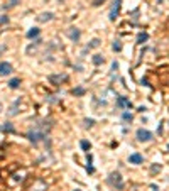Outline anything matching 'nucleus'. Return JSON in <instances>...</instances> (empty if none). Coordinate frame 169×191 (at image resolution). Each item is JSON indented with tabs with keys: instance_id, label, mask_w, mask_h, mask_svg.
<instances>
[{
	"instance_id": "nucleus-1",
	"label": "nucleus",
	"mask_w": 169,
	"mask_h": 191,
	"mask_svg": "<svg viewBox=\"0 0 169 191\" xmlns=\"http://www.w3.org/2000/svg\"><path fill=\"white\" fill-rule=\"evenodd\" d=\"M49 127H51V125H36L34 129H31L27 132V139L31 140V142H34V144L41 142V140L48 135Z\"/></svg>"
},
{
	"instance_id": "nucleus-2",
	"label": "nucleus",
	"mask_w": 169,
	"mask_h": 191,
	"mask_svg": "<svg viewBox=\"0 0 169 191\" xmlns=\"http://www.w3.org/2000/svg\"><path fill=\"white\" fill-rule=\"evenodd\" d=\"M135 135H137V140H140V142H149V140H152V137H154V134L147 129H139Z\"/></svg>"
},
{
	"instance_id": "nucleus-3",
	"label": "nucleus",
	"mask_w": 169,
	"mask_h": 191,
	"mask_svg": "<svg viewBox=\"0 0 169 191\" xmlns=\"http://www.w3.org/2000/svg\"><path fill=\"white\" fill-rule=\"evenodd\" d=\"M120 5H122V0H113V5H112V9H110V14H108V19H110L112 22H113L117 17H118Z\"/></svg>"
},
{
	"instance_id": "nucleus-4",
	"label": "nucleus",
	"mask_w": 169,
	"mask_h": 191,
	"mask_svg": "<svg viewBox=\"0 0 169 191\" xmlns=\"http://www.w3.org/2000/svg\"><path fill=\"white\" fill-rule=\"evenodd\" d=\"M108 183H110L112 186H115L117 190H120L122 186H123V181H122L120 173H112V174H110V179H108Z\"/></svg>"
},
{
	"instance_id": "nucleus-5",
	"label": "nucleus",
	"mask_w": 169,
	"mask_h": 191,
	"mask_svg": "<svg viewBox=\"0 0 169 191\" xmlns=\"http://www.w3.org/2000/svg\"><path fill=\"white\" fill-rule=\"evenodd\" d=\"M66 34H68V37L71 39L73 42H78L79 37H81V32H79L78 27H69L68 31H66Z\"/></svg>"
},
{
	"instance_id": "nucleus-6",
	"label": "nucleus",
	"mask_w": 169,
	"mask_h": 191,
	"mask_svg": "<svg viewBox=\"0 0 169 191\" xmlns=\"http://www.w3.org/2000/svg\"><path fill=\"white\" fill-rule=\"evenodd\" d=\"M12 73V64L7 61H2L0 63V76H7Z\"/></svg>"
},
{
	"instance_id": "nucleus-7",
	"label": "nucleus",
	"mask_w": 169,
	"mask_h": 191,
	"mask_svg": "<svg viewBox=\"0 0 169 191\" xmlns=\"http://www.w3.org/2000/svg\"><path fill=\"white\" fill-rule=\"evenodd\" d=\"M117 107H118V108H132V103H130V100L125 98V97H118V98H117Z\"/></svg>"
},
{
	"instance_id": "nucleus-8",
	"label": "nucleus",
	"mask_w": 169,
	"mask_h": 191,
	"mask_svg": "<svg viewBox=\"0 0 169 191\" xmlns=\"http://www.w3.org/2000/svg\"><path fill=\"white\" fill-rule=\"evenodd\" d=\"M129 162H130V164H142V162H144L142 154H139V152L130 154V156H129Z\"/></svg>"
},
{
	"instance_id": "nucleus-9",
	"label": "nucleus",
	"mask_w": 169,
	"mask_h": 191,
	"mask_svg": "<svg viewBox=\"0 0 169 191\" xmlns=\"http://www.w3.org/2000/svg\"><path fill=\"white\" fill-rule=\"evenodd\" d=\"M49 21H53V14L51 12H44V14H41L37 17V22H49Z\"/></svg>"
},
{
	"instance_id": "nucleus-10",
	"label": "nucleus",
	"mask_w": 169,
	"mask_h": 191,
	"mask_svg": "<svg viewBox=\"0 0 169 191\" xmlns=\"http://www.w3.org/2000/svg\"><path fill=\"white\" fill-rule=\"evenodd\" d=\"M63 80H66V76H64V74H53V76H49V81L54 83V85H59Z\"/></svg>"
},
{
	"instance_id": "nucleus-11",
	"label": "nucleus",
	"mask_w": 169,
	"mask_h": 191,
	"mask_svg": "<svg viewBox=\"0 0 169 191\" xmlns=\"http://www.w3.org/2000/svg\"><path fill=\"white\" fill-rule=\"evenodd\" d=\"M91 61H93V64H95V66H100V64H103V63H105V58L101 56V54H95V56L91 58Z\"/></svg>"
},
{
	"instance_id": "nucleus-12",
	"label": "nucleus",
	"mask_w": 169,
	"mask_h": 191,
	"mask_svg": "<svg viewBox=\"0 0 169 191\" xmlns=\"http://www.w3.org/2000/svg\"><path fill=\"white\" fill-rule=\"evenodd\" d=\"M100 39H96V37H95V39H91V41H90V44H88V46H86V49H84V51H90V49H95V47H98V46H100Z\"/></svg>"
},
{
	"instance_id": "nucleus-13",
	"label": "nucleus",
	"mask_w": 169,
	"mask_h": 191,
	"mask_svg": "<svg viewBox=\"0 0 169 191\" xmlns=\"http://www.w3.org/2000/svg\"><path fill=\"white\" fill-rule=\"evenodd\" d=\"M39 29H37V27H32V29H29V31H27V37H29V39H34V37H37L39 36Z\"/></svg>"
},
{
	"instance_id": "nucleus-14",
	"label": "nucleus",
	"mask_w": 169,
	"mask_h": 191,
	"mask_svg": "<svg viewBox=\"0 0 169 191\" xmlns=\"http://www.w3.org/2000/svg\"><path fill=\"white\" fill-rule=\"evenodd\" d=\"M41 39H36V41H34V44H31V46L27 47V54H32V51H36L37 49V46H39V44H41Z\"/></svg>"
},
{
	"instance_id": "nucleus-15",
	"label": "nucleus",
	"mask_w": 169,
	"mask_h": 191,
	"mask_svg": "<svg viewBox=\"0 0 169 191\" xmlns=\"http://www.w3.org/2000/svg\"><path fill=\"white\" fill-rule=\"evenodd\" d=\"M9 86L12 88V90H15V88L21 86V80H17V78H12L10 81H9Z\"/></svg>"
},
{
	"instance_id": "nucleus-16",
	"label": "nucleus",
	"mask_w": 169,
	"mask_h": 191,
	"mask_svg": "<svg viewBox=\"0 0 169 191\" xmlns=\"http://www.w3.org/2000/svg\"><path fill=\"white\" fill-rule=\"evenodd\" d=\"M79 145H81V149L86 150V152L91 149V142H90V140H81V142H79Z\"/></svg>"
},
{
	"instance_id": "nucleus-17",
	"label": "nucleus",
	"mask_w": 169,
	"mask_h": 191,
	"mask_svg": "<svg viewBox=\"0 0 169 191\" xmlns=\"http://www.w3.org/2000/svg\"><path fill=\"white\" fill-rule=\"evenodd\" d=\"M122 120L130 124V122L134 120V115H132V114H129V112H123V114H122Z\"/></svg>"
},
{
	"instance_id": "nucleus-18",
	"label": "nucleus",
	"mask_w": 169,
	"mask_h": 191,
	"mask_svg": "<svg viewBox=\"0 0 169 191\" xmlns=\"http://www.w3.org/2000/svg\"><path fill=\"white\" fill-rule=\"evenodd\" d=\"M149 39V34L147 32H140V34H139V37H137V42L139 44H142V42H145Z\"/></svg>"
},
{
	"instance_id": "nucleus-19",
	"label": "nucleus",
	"mask_w": 169,
	"mask_h": 191,
	"mask_svg": "<svg viewBox=\"0 0 169 191\" xmlns=\"http://www.w3.org/2000/svg\"><path fill=\"white\" fill-rule=\"evenodd\" d=\"M112 49L115 52H120L122 51V42L120 41H113V44H112Z\"/></svg>"
},
{
	"instance_id": "nucleus-20",
	"label": "nucleus",
	"mask_w": 169,
	"mask_h": 191,
	"mask_svg": "<svg viewBox=\"0 0 169 191\" xmlns=\"http://www.w3.org/2000/svg\"><path fill=\"white\" fill-rule=\"evenodd\" d=\"M73 93L76 95V97H81V95L84 93V88H83V86H76V88L73 90Z\"/></svg>"
},
{
	"instance_id": "nucleus-21",
	"label": "nucleus",
	"mask_w": 169,
	"mask_h": 191,
	"mask_svg": "<svg viewBox=\"0 0 169 191\" xmlns=\"http://www.w3.org/2000/svg\"><path fill=\"white\" fill-rule=\"evenodd\" d=\"M93 125H95V120L93 119H84V127H86V129H91Z\"/></svg>"
},
{
	"instance_id": "nucleus-22",
	"label": "nucleus",
	"mask_w": 169,
	"mask_h": 191,
	"mask_svg": "<svg viewBox=\"0 0 169 191\" xmlns=\"http://www.w3.org/2000/svg\"><path fill=\"white\" fill-rule=\"evenodd\" d=\"M17 105H19V102H15V105L10 108V112H9V115H15L17 114Z\"/></svg>"
},
{
	"instance_id": "nucleus-23",
	"label": "nucleus",
	"mask_w": 169,
	"mask_h": 191,
	"mask_svg": "<svg viewBox=\"0 0 169 191\" xmlns=\"http://www.w3.org/2000/svg\"><path fill=\"white\" fill-rule=\"evenodd\" d=\"M161 171V166H152L151 167V173H159Z\"/></svg>"
},
{
	"instance_id": "nucleus-24",
	"label": "nucleus",
	"mask_w": 169,
	"mask_h": 191,
	"mask_svg": "<svg viewBox=\"0 0 169 191\" xmlns=\"http://www.w3.org/2000/svg\"><path fill=\"white\" fill-rule=\"evenodd\" d=\"M117 69H118V63L113 61V63H112V71H117Z\"/></svg>"
},
{
	"instance_id": "nucleus-25",
	"label": "nucleus",
	"mask_w": 169,
	"mask_h": 191,
	"mask_svg": "<svg viewBox=\"0 0 169 191\" xmlns=\"http://www.w3.org/2000/svg\"><path fill=\"white\" fill-rule=\"evenodd\" d=\"M7 22H9V17H7V15L0 17V24H7Z\"/></svg>"
},
{
	"instance_id": "nucleus-26",
	"label": "nucleus",
	"mask_w": 169,
	"mask_h": 191,
	"mask_svg": "<svg viewBox=\"0 0 169 191\" xmlns=\"http://www.w3.org/2000/svg\"><path fill=\"white\" fill-rule=\"evenodd\" d=\"M4 129H5L7 132H12V130H14V127H12L10 124H5V127H4Z\"/></svg>"
},
{
	"instance_id": "nucleus-27",
	"label": "nucleus",
	"mask_w": 169,
	"mask_h": 191,
	"mask_svg": "<svg viewBox=\"0 0 169 191\" xmlns=\"http://www.w3.org/2000/svg\"><path fill=\"white\" fill-rule=\"evenodd\" d=\"M103 2H105V0H95V2H93V5H95V7H98L100 4H103Z\"/></svg>"
},
{
	"instance_id": "nucleus-28",
	"label": "nucleus",
	"mask_w": 169,
	"mask_h": 191,
	"mask_svg": "<svg viewBox=\"0 0 169 191\" xmlns=\"http://www.w3.org/2000/svg\"><path fill=\"white\" fill-rule=\"evenodd\" d=\"M140 83H142L144 86H149V83H147V78H142V80H140Z\"/></svg>"
},
{
	"instance_id": "nucleus-29",
	"label": "nucleus",
	"mask_w": 169,
	"mask_h": 191,
	"mask_svg": "<svg viewBox=\"0 0 169 191\" xmlns=\"http://www.w3.org/2000/svg\"><path fill=\"white\" fill-rule=\"evenodd\" d=\"M157 4H162V0H157Z\"/></svg>"
},
{
	"instance_id": "nucleus-30",
	"label": "nucleus",
	"mask_w": 169,
	"mask_h": 191,
	"mask_svg": "<svg viewBox=\"0 0 169 191\" xmlns=\"http://www.w3.org/2000/svg\"><path fill=\"white\" fill-rule=\"evenodd\" d=\"M74 191H78V190H74Z\"/></svg>"
}]
</instances>
